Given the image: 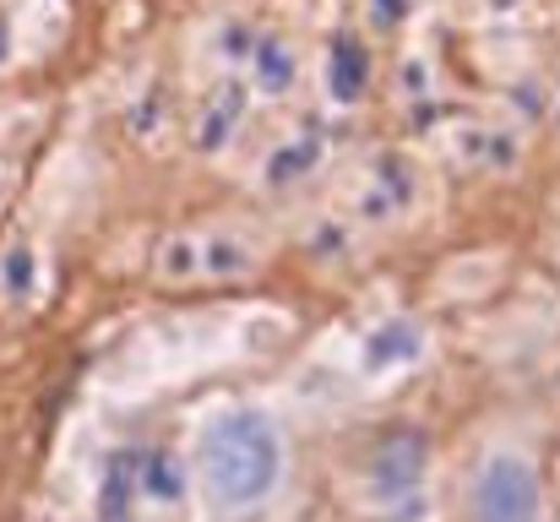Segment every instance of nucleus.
Wrapping results in <instances>:
<instances>
[{
  "label": "nucleus",
  "instance_id": "1",
  "mask_svg": "<svg viewBox=\"0 0 560 522\" xmlns=\"http://www.w3.org/2000/svg\"><path fill=\"white\" fill-rule=\"evenodd\" d=\"M202 468H207V489L224 506H251L262 500L278 473H283V441L272 430L267 413H229L207 430L202 441Z\"/></svg>",
  "mask_w": 560,
  "mask_h": 522
},
{
  "label": "nucleus",
  "instance_id": "2",
  "mask_svg": "<svg viewBox=\"0 0 560 522\" xmlns=\"http://www.w3.org/2000/svg\"><path fill=\"white\" fill-rule=\"evenodd\" d=\"M479 522H538V479L522 457L500 451L479 473Z\"/></svg>",
  "mask_w": 560,
  "mask_h": 522
},
{
  "label": "nucleus",
  "instance_id": "3",
  "mask_svg": "<svg viewBox=\"0 0 560 522\" xmlns=\"http://www.w3.org/2000/svg\"><path fill=\"white\" fill-rule=\"evenodd\" d=\"M424 457H430V446H424L419 430H397V435H386L381 451H376V462H370V484H376V495H381V500L408 495V489L424 479Z\"/></svg>",
  "mask_w": 560,
  "mask_h": 522
},
{
  "label": "nucleus",
  "instance_id": "4",
  "mask_svg": "<svg viewBox=\"0 0 560 522\" xmlns=\"http://www.w3.org/2000/svg\"><path fill=\"white\" fill-rule=\"evenodd\" d=\"M365 88H370V55H365V44L348 39V34L332 39V50H327V93L338 104H359Z\"/></svg>",
  "mask_w": 560,
  "mask_h": 522
},
{
  "label": "nucleus",
  "instance_id": "5",
  "mask_svg": "<svg viewBox=\"0 0 560 522\" xmlns=\"http://www.w3.org/2000/svg\"><path fill=\"white\" fill-rule=\"evenodd\" d=\"M408 202H413V169H408V158L403 153H381L376 158V191L365 196V218H386V213H397Z\"/></svg>",
  "mask_w": 560,
  "mask_h": 522
},
{
  "label": "nucleus",
  "instance_id": "6",
  "mask_svg": "<svg viewBox=\"0 0 560 522\" xmlns=\"http://www.w3.org/2000/svg\"><path fill=\"white\" fill-rule=\"evenodd\" d=\"M240 115H245V88H240V82H224L218 99L207 104L202 126H196V148H202V153H218V148L229 142V131L240 126Z\"/></svg>",
  "mask_w": 560,
  "mask_h": 522
},
{
  "label": "nucleus",
  "instance_id": "7",
  "mask_svg": "<svg viewBox=\"0 0 560 522\" xmlns=\"http://www.w3.org/2000/svg\"><path fill=\"white\" fill-rule=\"evenodd\" d=\"M321 164V131H300L294 142H283L272 158H267V186H289V180H305L310 169Z\"/></svg>",
  "mask_w": 560,
  "mask_h": 522
},
{
  "label": "nucleus",
  "instance_id": "8",
  "mask_svg": "<svg viewBox=\"0 0 560 522\" xmlns=\"http://www.w3.org/2000/svg\"><path fill=\"white\" fill-rule=\"evenodd\" d=\"M251 72H256V82H262V93H289L294 88V50L283 44V39H256V50H251Z\"/></svg>",
  "mask_w": 560,
  "mask_h": 522
},
{
  "label": "nucleus",
  "instance_id": "9",
  "mask_svg": "<svg viewBox=\"0 0 560 522\" xmlns=\"http://www.w3.org/2000/svg\"><path fill=\"white\" fill-rule=\"evenodd\" d=\"M196 251H202V272L207 278H240V272H251V245H240L229 234H207Z\"/></svg>",
  "mask_w": 560,
  "mask_h": 522
},
{
  "label": "nucleus",
  "instance_id": "10",
  "mask_svg": "<svg viewBox=\"0 0 560 522\" xmlns=\"http://www.w3.org/2000/svg\"><path fill=\"white\" fill-rule=\"evenodd\" d=\"M419 354V332L408 327V321H392V327H381L376 338H370V365H397V359H413Z\"/></svg>",
  "mask_w": 560,
  "mask_h": 522
},
{
  "label": "nucleus",
  "instance_id": "11",
  "mask_svg": "<svg viewBox=\"0 0 560 522\" xmlns=\"http://www.w3.org/2000/svg\"><path fill=\"white\" fill-rule=\"evenodd\" d=\"M34 278H39L34 251L12 245L7 256H0V283H7V294H12V300H28V294H34Z\"/></svg>",
  "mask_w": 560,
  "mask_h": 522
},
{
  "label": "nucleus",
  "instance_id": "12",
  "mask_svg": "<svg viewBox=\"0 0 560 522\" xmlns=\"http://www.w3.org/2000/svg\"><path fill=\"white\" fill-rule=\"evenodd\" d=\"M148 489L164 495V500H180V462L175 457H148Z\"/></svg>",
  "mask_w": 560,
  "mask_h": 522
},
{
  "label": "nucleus",
  "instance_id": "13",
  "mask_svg": "<svg viewBox=\"0 0 560 522\" xmlns=\"http://www.w3.org/2000/svg\"><path fill=\"white\" fill-rule=\"evenodd\" d=\"M158 267H164L169 278H186V272H196V267H202V251H196L191 240H169V245H164V262H158Z\"/></svg>",
  "mask_w": 560,
  "mask_h": 522
},
{
  "label": "nucleus",
  "instance_id": "14",
  "mask_svg": "<svg viewBox=\"0 0 560 522\" xmlns=\"http://www.w3.org/2000/svg\"><path fill=\"white\" fill-rule=\"evenodd\" d=\"M413 12V0H370V23L376 28H403Z\"/></svg>",
  "mask_w": 560,
  "mask_h": 522
},
{
  "label": "nucleus",
  "instance_id": "15",
  "mask_svg": "<svg viewBox=\"0 0 560 522\" xmlns=\"http://www.w3.org/2000/svg\"><path fill=\"white\" fill-rule=\"evenodd\" d=\"M224 39H229V44H224V55H234V61H251V50H256V39H251L245 28H229Z\"/></svg>",
  "mask_w": 560,
  "mask_h": 522
},
{
  "label": "nucleus",
  "instance_id": "16",
  "mask_svg": "<svg viewBox=\"0 0 560 522\" xmlns=\"http://www.w3.org/2000/svg\"><path fill=\"white\" fill-rule=\"evenodd\" d=\"M424 88H430V72H424L419 61H408V66H403V93H413V99H419Z\"/></svg>",
  "mask_w": 560,
  "mask_h": 522
},
{
  "label": "nucleus",
  "instance_id": "17",
  "mask_svg": "<svg viewBox=\"0 0 560 522\" xmlns=\"http://www.w3.org/2000/svg\"><path fill=\"white\" fill-rule=\"evenodd\" d=\"M489 7H495V12H511V7H517V0H489Z\"/></svg>",
  "mask_w": 560,
  "mask_h": 522
},
{
  "label": "nucleus",
  "instance_id": "18",
  "mask_svg": "<svg viewBox=\"0 0 560 522\" xmlns=\"http://www.w3.org/2000/svg\"><path fill=\"white\" fill-rule=\"evenodd\" d=\"M0 55H7V23H0Z\"/></svg>",
  "mask_w": 560,
  "mask_h": 522
}]
</instances>
